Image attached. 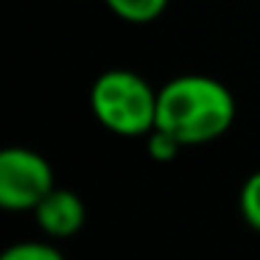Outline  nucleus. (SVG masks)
I'll return each mask as SVG.
<instances>
[{
    "label": "nucleus",
    "mask_w": 260,
    "mask_h": 260,
    "mask_svg": "<svg viewBox=\"0 0 260 260\" xmlns=\"http://www.w3.org/2000/svg\"><path fill=\"white\" fill-rule=\"evenodd\" d=\"M34 218H37V226L48 238H73L81 232V226L87 221V207L79 193L53 187L34 207Z\"/></svg>",
    "instance_id": "obj_4"
},
{
    "label": "nucleus",
    "mask_w": 260,
    "mask_h": 260,
    "mask_svg": "<svg viewBox=\"0 0 260 260\" xmlns=\"http://www.w3.org/2000/svg\"><path fill=\"white\" fill-rule=\"evenodd\" d=\"M182 148L185 146H182L174 135L159 129V126H154L146 135V151H148V157L157 159V162H171V159H176V154H179Z\"/></svg>",
    "instance_id": "obj_8"
},
{
    "label": "nucleus",
    "mask_w": 260,
    "mask_h": 260,
    "mask_svg": "<svg viewBox=\"0 0 260 260\" xmlns=\"http://www.w3.org/2000/svg\"><path fill=\"white\" fill-rule=\"evenodd\" d=\"M235 95L224 81L204 73H182L157 90V123L185 148L224 137L235 123Z\"/></svg>",
    "instance_id": "obj_1"
},
{
    "label": "nucleus",
    "mask_w": 260,
    "mask_h": 260,
    "mask_svg": "<svg viewBox=\"0 0 260 260\" xmlns=\"http://www.w3.org/2000/svg\"><path fill=\"white\" fill-rule=\"evenodd\" d=\"M104 3L123 23L146 25V23H154L157 17H162L171 0H104Z\"/></svg>",
    "instance_id": "obj_5"
},
{
    "label": "nucleus",
    "mask_w": 260,
    "mask_h": 260,
    "mask_svg": "<svg viewBox=\"0 0 260 260\" xmlns=\"http://www.w3.org/2000/svg\"><path fill=\"white\" fill-rule=\"evenodd\" d=\"M0 260H64V254L45 241H20L0 254Z\"/></svg>",
    "instance_id": "obj_7"
},
{
    "label": "nucleus",
    "mask_w": 260,
    "mask_h": 260,
    "mask_svg": "<svg viewBox=\"0 0 260 260\" xmlns=\"http://www.w3.org/2000/svg\"><path fill=\"white\" fill-rule=\"evenodd\" d=\"M238 207H241V215L254 232H260V171L249 174L241 185V193H238Z\"/></svg>",
    "instance_id": "obj_6"
},
{
    "label": "nucleus",
    "mask_w": 260,
    "mask_h": 260,
    "mask_svg": "<svg viewBox=\"0 0 260 260\" xmlns=\"http://www.w3.org/2000/svg\"><path fill=\"white\" fill-rule=\"evenodd\" d=\"M56 187L53 168L40 151L9 146L0 151V207L9 213H25Z\"/></svg>",
    "instance_id": "obj_3"
},
{
    "label": "nucleus",
    "mask_w": 260,
    "mask_h": 260,
    "mask_svg": "<svg viewBox=\"0 0 260 260\" xmlns=\"http://www.w3.org/2000/svg\"><path fill=\"white\" fill-rule=\"evenodd\" d=\"M90 109L112 135L146 137L157 123V90L135 70L112 68L92 81Z\"/></svg>",
    "instance_id": "obj_2"
}]
</instances>
